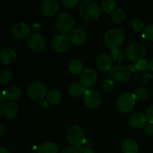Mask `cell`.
I'll return each mask as SVG.
<instances>
[{"mask_svg":"<svg viewBox=\"0 0 153 153\" xmlns=\"http://www.w3.org/2000/svg\"><path fill=\"white\" fill-rule=\"evenodd\" d=\"M136 69L141 72H145L149 70V64L148 63L147 60L141 59L140 61H137V63H136Z\"/></svg>","mask_w":153,"mask_h":153,"instance_id":"cell-34","label":"cell"},{"mask_svg":"<svg viewBox=\"0 0 153 153\" xmlns=\"http://www.w3.org/2000/svg\"><path fill=\"white\" fill-rule=\"evenodd\" d=\"M84 102L89 108H97L101 104L102 97L96 90L88 89L84 94Z\"/></svg>","mask_w":153,"mask_h":153,"instance_id":"cell-9","label":"cell"},{"mask_svg":"<svg viewBox=\"0 0 153 153\" xmlns=\"http://www.w3.org/2000/svg\"><path fill=\"white\" fill-rule=\"evenodd\" d=\"M61 2L64 4L65 7L72 8L74 7L79 4V0H61Z\"/></svg>","mask_w":153,"mask_h":153,"instance_id":"cell-35","label":"cell"},{"mask_svg":"<svg viewBox=\"0 0 153 153\" xmlns=\"http://www.w3.org/2000/svg\"><path fill=\"white\" fill-rule=\"evenodd\" d=\"M135 98L130 93H123L120 94L117 100V107L123 113L130 112L135 104Z\"/></svg>","mask_w":153,"mask_h":153,"instance_id":"cell-6","label":"cell"},{"mask_svg":"<svg viewBox=\"0 0 153 153\" xmlns=\"http://www.w3.org/2000/svg\"><path fill=\"white\" fill-rule=\"evenodd\" d=\"M37 152L38 153H57L58 146L53 142H44L39 146Z\"/></svg>","mask_w":153,"mask_h":153,"instance_id":"cell-23","label":"cell"},{"mask_svg":"<svg viewBox=\"0 0 153 153\" xmlns=\"http://www.w3.org/2000/svg\"><path fill=\"white\" fill-rule=\"evenodd\" d=\"M116 3L112 0H105L101 2V10L105 13H111L115 10Z\"/></svg>","mask_w":153,"mask_h":153,"instance_id":"cell-28","label":"cell"},{"mask_svg":"<svg viewBox=\"0 0 153 153\" xmlns=\"http://www.w3.org/2000/svg\"><path fill=\"white\" fill-rule=\"evenodd\" d=\"M31 28L25 22H20L13 25L11 28V34L15 38L23 39L30 36Z\"/></svg>","mask_w":153,"mask_h":153,"instance_id":"cell-14","label":"cell"},{"mask_svg":"<svg viewBox=\"0 0 153 153\" xmlns=\"http://www.w3.org/2000/svg\"><path fill=\"white\" fill-rule=\"evenodd\" d=\"M0 153H10V152H9L6 148L1 147V149H0Z\"/></svg>","mask_w":153,"mask_h":153,"instance_id":"cell-42","label":"cell"},{"mask_svg":"<svg viewBox=\"0 0 153 153\" xmlns=\"http://www.w3.org/2000/svg\"><path fill=\"white\" fill-rule=\"evenodd\" d=\"M142 36L146 40L153 42V25H146L143 28Z\"/></svg>","mask_w":153,"mask_h":153,"instance_id":"cell-32","label":"cell"},{"mask_svg":"<svg viewBox=\"0 0 153 153\" xmlns=\"http://www.w3.org/2000/svg\"><path fill=\"white\" fill-rule=\"evenodd\" d=\"M149 70L153 72V58L151 60L150 62H149Z\"/></svg>","mask_w":153,"mask_h":153,"instance_id":"cell-43","label":"cell"},{"mask_svg":"<svg viewBox=\"0 0 153 153\" xmlns=\"http://www.w3.org/2000/svg\"><path fill=\"white\" fill-rule=\"evenodd\" d=\"M125 40V33L120 28H111L104 35V43L111 51L118 49Z\"/></svg>","mask_w":153,"mask_h":153,"instance_id":"cell-2","label":"cell"},{"mask_svg":"<svg viewBox=\"0 0 153 153\" xmlns=\"http://www.w3.org/2000/svg\"><path fill=\"white\" fill-rule=\"evenodd\" d=\"M121 149L123 153H138V143L132 139H126L121 144Z\"/></svg>","mask_w":153,"mask_h":153,"instance_id":"cell-21","label":"cell"},{"mask_svg":"<svg viewBox=\"0 0 153 153\" xmlns=\"http://www.w3.org/2000/svg\"><path fill=\"white\" fill-rule=\"evenodd\" d=\"M144 132L146 135H153V123L149 122L144 127Z\"/></svg>","mask_w":153,"mask_h":153,"instance_id":"cell-36","label":"cell"},{"mask_svg":"<svg viewBox=\"0 0 153 153\" xmlns=\"http://www.w3.org/2000/svg\"><path fill=\"white\" fill-rule=\"evenodd\" d=\"M81 16L88 22H93L98 19L101 13V7L93 0H83L79 3Z\"/></svg>","mask_w":153,"mask_h":153,"instance_id":"cell-1","label":"cell"},{"mask_svg":"<svg viewBox=\"0 0 153 153\" xmlns=\"http://www.w3.org/2000/svg\"><path fill=\"white\" fill-rule=\"evenodd\" d=\"M111 79L118 82H126L129 79L130 70L126 66L116 65L114 66L109 71Z\"/></svg>","mask_w":153,"mask_h":153,"instance_id":"cell-8","label":"cell"},{"mask_svg":"<svg viewBox=\"0 0 153 153\" xmlns=\"http://www.w3.org/2000/svg\"><path fill=\"white\" fill-rule=\"evenodd\" d=\"M126 14L123 9H115L113 12L111 13V20L115 23H120L123 22L126 19Z\"/></svg>","mask_w":153,"mask_h":153,"instance_id":"cell-27","label":"cell"},{"mask_svg":"<svg viewBox=\"0 0 153 153\" xmlns=\"http://www.w3.org/2000/svg\"><path fill=\"white\" fill-rule=\"evenodd\" d=\"M114 88V82L111 78H106L102 83V89L106 93L111 92Z\"/></svg>","mask_w":153,"mask_h":153,"instance_id":"cell-30","label":"cell"},{"mask_svg":"<svg viewBox=\"0 0 153 153\" xmlns=\"http://www.w3.org/2000/svg\"><path fill=\"white\" fill-rule=\"evenodd\" d=\"M27 43L28 47L34 52H41L46 47V40L43 36L38 32H34L30 34L28 37Z\"/></svg>","mask_w":153,"mask_h":153,"instance_id":"cell-10","label":"cell"},{"mask_svg":"<svg viewBox=\"0 0 153 153\" xmlns=\"http://www.w3.org/2000/svg\"><path fill=\"white\" fill-rule=\"evenodd\" d=\"M146 121H147L146 116H145L143 114L137 112L130 116L128 119V124L130 126L134 128H140L146 126Z\"/></svg>","mask_w":153,"mask_h":153,"instance_id":"cell-17","label":"cell"},{"mask_svg":"<svg viewBox=\"0 0 153 153\" xmlns=\"http://www.w3.org/2000/svg\"><path fill=\"white\" fill-rule=\"evenodd\" d=\"M134 98L136 100H145L148 96V91L146 88H137L133 93Z\"/></svg>","mask_w":153,"mask_h":153,"instance_id":"cell-29","label":"cell"},{"mask_svg":"<svg viewBox=\"0 0 153 153\" xmlns=\"http://www.w3.org/2000/svg\"><path fill=\"white\" fill-rule=\"evenodd\" d=\"M96 65L102 71H110L112 67V61L110 56L105 53H100L96 58Z\"/></svg>","mask_w":153,"mask_h":153,"instance_id":"cell-16","label":"cell"},{"mask_svg":"<svg viewBox=\"0 0 153 153\" xmlns=\"http://www.w3.org/2000/svg\"><path fill=\"white\" fill-rule=\"evenodd\" d=\"M39 105L41 106L42 108H45L47 107V103H46V101H40V102H39Z\"/></svg>","mask_w":153,"mask_h":153,"instance_id":"cell-41","label":"cell"},{"mask_svg":"<svg viewBox=\"0 0 153 153\" xmlns=\"http://www.w3.org/2000/svg\"><path fill=\"white\" fill-rule=\"evenodd\" d=\"M70 37L72 43L77 46L84 44L87 40L86 32L81 28H76L73 30L70 34Z\"/></svg>","mask_w":153,"mask_h":153,"instance_id":"cell-19","label":"cell"},{"mask_svg":"<svg viewBox=\"0 0 153 153\" xmlns=\"http://www.w3.org/2000/svg\"><path fill=\"white\" fill-rule=\"evenodd\" d=\"M67 140L74 147L81 149L85 143V135L83 129L79 126L74 125L70 126L66 133Z\"/></svg>","mask_w":153,"mask_h":153,"instance_id":"cell-3","label":"cell"},{"mask_svg":"<svg viewBox=\"0 0 153 153\" xmlns=\"http://www.w3.org/2000/svg\"><path fill=\"white\" fill-rule=\"evenodd\" d=\"M75 26V19L72 14L68 12H62L57 19V28L62 34H67L73 29Z\"/></svg>","mask_w":153,"mask_h":153,"instance_id":"cell-4","label":"cell"},{"mask_svg":"<svg viewBox=\"0 0 153 153\" xmlns=\"http://www.w3.org/2000/svg\"><path fill=\"white\" fill-rule=\"evenodd\" d=\"M61 153H79L77 148L74 146H66L61 150Z\"/></svg>","mask_w":153,"mask_h":153,"instance_id":"cell-38","label":"cell"},{"mask_svg":"<svg viewBox=\"0 0 153 153\" xmlns=\"http://www.w3.org/2000/svg\"><path fill=\"white\" fill-rule=\"evenodd\" d=\"M69 46V38L67 34H58L52 38V46L55 51L63 52Z\"/></svg>","mask_w":153,"mask_h":153,"instance_id":"cell-13","label":"cell"},{"mask_svg":"<svg viewBox=\"0 0 153 153\" xmlns=\"http://www.w3.org/2000/svg\"><path fill=\"white\" fill-rule=\"evenodd\" d=\"M85 91H86L85 88L82 86L81 84L73 83L70 85L68 88L69 94L74 97H78L82 95V94H85Z\"/></svg>","mask_w":153,"mask_h":153,"instance_id":"cell-24","label":"cell"},{"mask_svg":"<svg viewBox=\"0 0 153 153\" xmlns=\"http://www.w3.org/2000/svg\"><path fill=\"white\" fill-rule=\"evenodd\" d=\"M146 54L144 46L140 42L130 43L126 49V57L131 61H138L143 59Z\"/></svg>","mask_w":153,"mask_h":153,"instance_id":"cell-5","label":"cell"},{"mask_svg":"<svg viewBox=\"0 0 153 153\" xmlns=\"http://www.w3.org/2000/svg\"><path fill=\"white\" fill-rule=\"evenodd\" d=\"M46 100L48 102L51 103L52 105L58 104L61 101L62 96H61V92L57 89L50 90L47 92L46 96Z\"/></svg>","mask_w":153,"mask_h":153,"instance_id":"cell-22","label":"cell"},{"mask_svg":"<svg viewBox=\"0 0 153 153\" xmlns=\"http://www.w3.org/2000/svg\"><path fill=\"white\" fill-rule=\"evenodd\" d=\"M97 80V74L93 68L84 69L80 76V84L85 88H91L96 84Z\"/></svg>","mask_w":153,"mask_h":153,"instance_id":"cell-11","label":"cell"},{"mask_svg":"<svg viewBox=\"0 0 153 153\" xmlns=\"http://www.w3.org/2000/svg\"><path fill=\"white\" fill-rule=\"evenodd\" d=\"M21 90L20 88L16 85H12L7 88L5 91L3 92V97L5 100H9L10 102L16 101L20 97Z\"/></svg>","mask_w":153,"mask_h":153,"instance_id":"cell-20","label":"cell"},{"mask_svg":"<svg viewBox=\"0 0 153 153\" xmlns=\"http://www.w3.org/2000/svg\"><path fill=\"white\" fill-rule=\"evenodd\" d=\"M130 25H131V28L134 31H140L143 30L144 24H143V21L139 18H134L133 19H131Z\"/></svg>","mask_w":153,"mask_h":153,"instance_id":"cell-31","label":"cell"},{"mask_svg":"<svg viewBox=\"0 0 153 153\" xmlns=\"http://www.w3.org/2000/svg\"><path fill=\"white\" fill-rule=\"evenodd\" d=\"M13 79V74L10 69L2 68L0 70V83L1 85L10 83Z\"/></svg>","mask_w":153,"mask_h":153,"instance_id":"cell-26","label":"cell"},{"mask_svg":"<svg viewBox=\"0 0 153 153\" xmlns=\"http://www.w3.org/2000/svg\"><path fill=\"white\" fill-rule=\"evenodd\" d=\"M146 114L147 120H149V122L153 123V105L149 106V107L146 109Z\"/></svg>","mask_w":153,"mask_h":153,"instance_id":"cell-37","label":"cell"},{"mask_svg":"<svg viewBox=\"0 0 153 153\" xmlns=\"http://www.w3.org/2000/svg\"><path fill=\"white\" fill-rule=\"evenodd\" d=\"M6 133V128L3 124L0 125V135L3 136Z\"/></svg>","mask_w":153,"mask_h":153,"instance_id":"cell-40","label":"cell"},{"mask_svg":"<svg viewBox=\"0 0 153 153\" xmlns=\"http://www.w3.org/2000/svg\"><path fill=\"white\" fill-rule=\"evenodd\" d=\"M68 70L72 74L77 75L83 71L82 63L78 59H73L70 61L68 64Z\"/></svg>","mask_w":153,"mask_h":153,"instance_id":"cell-25","label":"cell"},{"mask_svg":"<svg viewBox=\"0 0 153 153\" xmlns=\"http://www.w3.org/2000/svg\"><path fill=\"white\" fill-rule=\"evenodd\" d=\"M59 9V4L57 0H44L40 7V10L44 16L51 17L57 13Z\"/></svg>","mask_w":153,"mask_h":153,"instance_id":"cell-12","label":"cell"},{"mask_svg":"<svg viewBox=\"0 0 153 153\" xmlns=\"http://www.w3.org/2000/svg\"><path fill=\"white\" fill-rule=\"evenodd\" d=\"M46 89L43 83L34 82L30 84L27 88V94L34 100H41L46 96Z\"/></svg>","mask_w":153,"mask_h":153,"instance_id":"cell-7","label":"cell"},{"mask_svg":"<svg viewBox=\"0 0 153 153\" xmlns=\"http://www.w3.org/2000/svg\"><path fill=\"white\" fill-rule=\"evenodd\" d=\"M111 58L114 61L120 63L124 59V53L120 49H116V50L111 51Z\"/></svg>","mask_w":153,"mask_h":153,"instance_id":"cell-33","label":"cell"},{"mask_svg":"<svg viewBox=\"0 0 153 153\" xmlns=\"http://www.w3.org/2000/svg\"><path fill=\"white\" fill-rule=\"evenodd\" d=\"M18 112L19 111H18L17 105L14 102H9L5 103L1 108V116L4 117L8 120H12L17 117Z\"/></svg>","mask_w":153,"mask_h":153,"instance_id":"cell-15","label":"cell"},{"mask_svg":"<svg viewBox=\"0 0 153 153\" xmlns=\"http://www.w3.org/2000/svg\"><path fill=\"white\" fill-rule=\"evenodd\" d=\"M16 57L17 55L16 51L11 47L4 48L0 53V60L1 63L7 65L14 62L15 60L16 59Z\"/></svg>","mask_w":153,"mask_h":153,"instance_id":"cell-18","label":"cell"},{"mask_svg":"<svg viewBox=\"0 0 153 153\" xmlns=\"http://www.w3.org/2000/svg\"><path fill=\"white\" fill-rule=\"evenodd\" d=\"M79 153H94V151L92 150L90 148H87V147H84V148H81L79 149Z\"/></svg>","mask_w":153,"mask_h":153,"instance_id":"cell-39","label":"cell"}]
</instances>
